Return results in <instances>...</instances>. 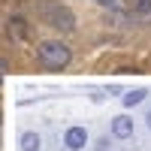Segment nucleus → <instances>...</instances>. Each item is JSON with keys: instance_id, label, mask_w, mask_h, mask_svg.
Listing matches in <instances>:
<instances>
[{"instance_id": "nucleus-1", "label": "nucleus", "mask_w": 151, "mask_h": 151, "mask_svg": "<svg viewBox=\"0 0 151 151\" xmlns=\"http://www.w3.org/2000/svg\"><path fill=\"white\" fill-rule=\"evenodd\" d=\"M36 60H40V67L42 70H64L70 60H73V52H70V45H64L60 40H45L40 48H36Z\"/></svg>"}, {"instance_id": "nucleus-2", "label": "nucleus", "mask_w": 151, "mask_h": 151, "mask_svg": "<svg viewBox=\"0 0 151 151\" xmlns=\"http://www.w3.org/2000/svg\"><path fill=\"white\" fill-rule=\"evenodd\" d=\"M40 12H42V21H48L52 27L64 30V33H70V30L76 27V15H73V12H70L64 3H55V0H48V3L40 6Z\"/></svg>"}, {"instance_id": "nucleus-3", "label": "nucleus", "mask_w": 151, "mask_h": 151, "mask_svg": "<svg viewBox=\"0 0 151 151\" xmlns=\"http://www.w3.org/2000/svg\"><path fill=\"white\" fill-rule=\"evenodd\" d=\"M6 36L15 40V42H24V40H27V21H24L21 15L6 18Z\"/></svg>"}, {"instance_id": "nucleus-4", "label": "nucleus", "mask_w": 151, "mask_h": 151, "mask_svg": "<svg viewBox=\"0 0 151 151\" xmlns=\"http://www.w3.org/2000/svg\"><path fill=\"white\" fill-rule=\"evenodd\" d=\"M64 145H67L70 151L85 148V145H88V130H85V127H70V130L64 133Z\"/></svg>"}, {"instance_id": "nucleus-5", "label": "nucleus", "mask_w": 151, "mask_h": 151, "mask_svg": "<svg viewBox=\"0 0 151 151\" xmlns=\"http://www.w3.org/2000/svg\"><path fill=\"white\" fill-rule=\"evenodd\" d=\"M112 136L115 139H130L133 136V118H127V115L112 118Z\"/></svg>"}, {"instance_id": "nucleus-6", "label": "nucleus", "mask_w": 151, "mask_h": 151, "mask_svg": "<svg viewBox=\"0 0 151 151\" xmlns=\"http://www.w3.org/2000/svg\"><path fill=\"white\" fill-rule=\"evenodd\" d=\"M40 148H42V139H40V133H33V130L21 133V151H40Z\"/></svg>"}, {"instance_id": "nucleus-7", "label": "nucleus", "mask_w": 151, "mask_h": 151, "mask_svg": "<svg viewBox=\"0 0 151 151\" xmlns=\"http://www.w3.org/2000/svg\"><path fill=\"white\" fill-rule=\"evenodd\" d=\"M145 97H148V91H145V88H136V91H130V94H124L121 100H124V106H127V109H133V106H139V103H142Z\"/></svg>"}, {"instance_id": "nucleus-8", "label": "nucleus", "mask_w": 151, "mask_h": 151, "mask_svg": "<svg viewBox=\"0 0 151 151\" xmlns=\"http://www.w3.org/2000/svg\"><path fill=\"white\" fill-rule=\"evenodd\" d=\"M130 9L136 15H148L151 12V0H130Z\"/></svg>"}, {"instance_id": "nucleus-9", "label": "nucleus", "mask_w": 151, "mask_h": 151, "mask_svg": "<svg viewBox=\"0 0 151 151\" xmlns=\"http://www.w3.org/2000/svg\"><path fill=\"white\" fill-rule=\"evenodd\" d=\"M109 148V139H97V151H106Z\"/></svg>"}, {"instance_id": "nucleus-10", "label": "nucleus", "mask_w": 151, "mask_h": 151, "mask_svg": "<svg viewBox=\"0 0 151 151\" xmlns=\"http://www.w3.org/2000/svg\"><path fill=\"white\" fill-rule=\"evenodd\" d=\"M97 3H100V6H109V9H112V6H118V0H97Z\"/></svg>"}, {"instance_id": "nucleus-11", "label": "nucleus", "mask_w": 151, "mask_h": 151, "mask_svg": "<svg viewBox=\"0 0 151 151\" xmlns=\"http://www.w3.org/2000/svg\"><path fill=\"white\" fill-rule=\"evenodd\" d=\"M145 118H148V127H151V112H148V115H145Z\"/></svg>"}]
</instances>
